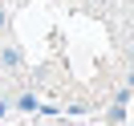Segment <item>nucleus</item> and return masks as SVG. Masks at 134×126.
I'll return each mask as SVG.
<instances>
[{"instance_id":"obj_1","label":"nucleus","mask_w":134,"mask_h":126,"mask_svg":"<svg viewBox=\"0 0 134 126\" xmlns=\"http://www.w3.org/2000/svg\"><path fill=\"white\" fill-rule=\"evenodd\" d=\"M0 61H4V65H20V53H16V49H12V45H8V49L0 53Z\"/></svg>"},{"instance_id":"obj_2","label":"nucleus","mask_w":134,"mask_h":126,"mask_svg":"<svg viewBox=\"0 0 134 126\" xmlns=\"http://www.w3.org/2000/svg\"><path fill=\"white\" fill-rule=\"evenodd\" d=\"M0 29H4V8H0Z\"/></svg>"}]
</instances>
